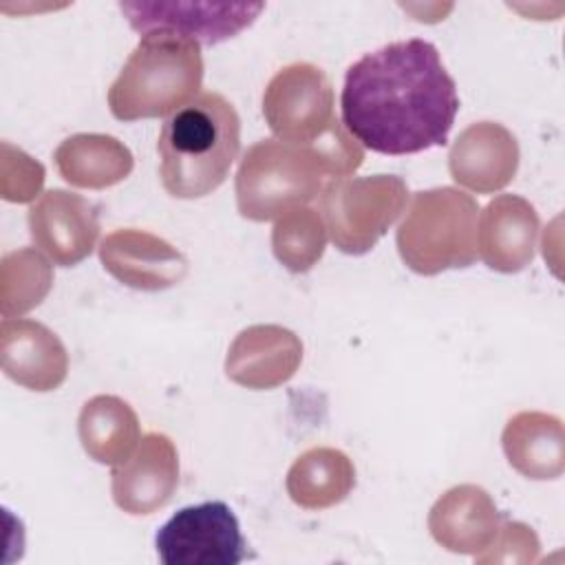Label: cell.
Masks as SVG:
<instances>
[{"instance_id": "1", "label": "cell", "mask_w": 565, "mask_h": 565, "mask_svg": "<svg viewBox=\"0 0 565 565\" xmlns=\"http://www.w3.org/2000/svg\"><path fill=\"white\" fill-rule=\"evenodd\" d=\"M342 126L380 154H415L448 141L457 84L435 44L413 38L362 55L347 68Z\"/></svg>"}, {"instance_id": "2", "label": "cell", "mask_w": 565, "mask_h": 565, "mask_svg": "<svg viewBox=\"0 0 565 565\" xmlns=\"http://www.w3.org/2000/svg\"><path fill=\"white\" fill-rule=\"evenodd\" d=\"M157 150L161 183L170 196H207L238 157V113L221 93L203 90L166 119Z\"/></svg>"}, {"instance_id": "3", "label": "cell", "mask_w": 565, "mask_h": 565, "mask_svg": "<svg viewBox=\"0 0 565 565\" xmlns=\"http://www.w3.org/2000/svg\"><path fill=\"white\" fill-rule=\"evenodd\" d=\"M201 82V44L172 31H150L110 84L108 108L121 121L163 117L192 102Z\"/></svg>"}, {"instance_id": "4", "label": "cell", "mask_w": 565, "mask_h": 565, "mask_svg": "<svg viewBox=\"0 0 565 565\" xmlns=\"http://www.w3.org/2000/svg\"><path fill=\"white\" fill-rule=\"evenodd\" d=\"M331 179L342 177L320 148L260 139L241 159L236 207L243 218L271 221L320 196Z\"/></svg>"}, {"instance_id": "5", "label": "cell", "mask_w": 565, "mask_h": 565, "mask_svg": "<svg viewBox=\"0 0 565 565\" xmlns=\"http://www.w3.org/2000/svg\"><path fill=\"white\" fill-rule=\"evenodd\" d=\"M477 218V201L457 188L417 192L395 234L404 265L422 276L470 267L479 258Z\"/></svg>"}, {"instance_id": "6", "label": "cell", "mask_w": 565, "mask_h": 565, "mask_svg": "<svg viewBox=\"0 0 565 565\" xmlns=\"http://www.w3.org/2000/svg\"><path fill=\"white\" fill-rule=\"evenodd\" d=\"M408 201L395 174L331 179L320 192V216L333 245L351 256L366 254L397 221Z\"/></svg>"}, {"instance_id": "7", "label": "cell", "mask_w": 565, "mask_h": 565, "mask_svg": "<svg viewBox=\"0 0 565 565\" xmlns=\"http://www.w3.org/2000/svg\"><path fill=\"white\" fill-rule=\"evenodd\" d=\"M327 73L309 62L282 66L263 93V115L271 132L287 143L316 146L342 126Z\"/></svg>"}, {"instance_id": "8", "label": "cell", "mask_w": 565, "mask_h": 565, "mask_svg": "<svg viewBox=\"0 0 565 565\" xmlns=\"http://www.w3.org/2000/svg\"><path fill=\"white\" fill-rule=\"evenodd\" d=\"M154 547L163 565H238L247 558L238 519L223 501L181 508L159 527Z\"/></svg>"}, {"instance_id": "9", "label": "cell", "mask_w": 565, "mask_h": 565, "mask_svg": "<svg viewBox=\"0 0 565 565\" xmlns=\"http://www.w3.org/2000/svg\"><path fill=\"white\" fill-rule=\"evenodd\" d=\"M119 9L141 35L150 31H172L199 44H218L247 29L260 15L265 4L119 2Z\"/></svg>"}, {"instance_id": "10", "label": "cell", "mask_w": 565, "mask_h": 565, "mask_svg": "<svg viewBox=\"0 0 565 565\" xmlns=\"http://www.w3.org/2000/svg\"><path fill=\"white\" fill-rule=\"evenodd\" d=\"M29 230L35 247L55 265L73 267L95 249L99 212L88 199L53 188L29 207Z\"/></svg>"}, {"instance_id": "11", "label": "cell", "mask_w": 565, "mask_h": 565, "mask_svg": "<svg viewBox=\"0 0 565 565\" xmlns=\"http://www.w3.org/2000/svg\"><path fill=\"white\" fill-rule=\"evenodd\" d=\"M104 269L121 285L139 291H163L188 274V258L166 238L146 230L124 227L99 243Z\"/></svg>"}, {"instance_id": "12", "label": "cell", "mask_w": 565, "mask_h": 565, "mask_svg": "<svg viewBox=\"0 0 565 565\" xmlns=\"http://www.w3.org/2000/svg\"><path fill=\"white\" fill-rule=\"evenodd\" d=\"M179 486V452L163 433L141 437L135 452L113 468L110 490L117 508L128 514L161 510Z\"/></svg>"}, {"instance_id": "13", "label": "cell", "mask_w": 565, "mask_h": 565, "mask_svg": "<svg viewBox=\"0 0 565 565\" xmlns=\"http://www.w3.org/2000/svg\"><path fill=\"white\" fill-rule=\"evenodd\" d=\"M302 362L300 338L280 324H252L230 344L225 375L254 391L289 382Z\"/></svg>"}, {"instance_id": "14", "label": "cell", "mask_w": 565, "mask_h": 565, "mask_svg": "<svg viewBox=\"0 0 565 565\" xmlns=\"http://www.w3.org/2000/svg\"><path fill=\"white\" fill-rule=\"evenodd\" d=\"M450 177L479 194L503 190L519 170V143L497 121H477L459 132L448 154Z\"/></svg>"}, {"instance_id": "15", "label": "cell", "mask_w": 565, "mask_h": 565, "mask_svg": "<svg viewBox=\"0 0 565 565\" xmlns=\"http://www.w3.org/2000/svg\"><path fill=\"white\" fill-rule=\"evenodd\" d=\"M539 225L530 201L499 194L477 218V256L494 271L516 274L534 258Z\"/></svg>"}, {"instance_id": "16", "label": "cell", "mask_w": 565, "mask_h": 565, "mask_svg": "<svg viewBox=\"0 0 565 565\" xmlns=\"http://www.w3.org/2000/svg\"><path fill=\"white\" fill-rule=\"evenodd\" d=\"M0 362L7 377L31 391H53L68 373L62 340L42 322L2 318Z\"/></svg>"}, {"instance_id": "17", "label": "cell", "mask_w": 565, "mask_h": 565, "mask_svg": "<svg viewBox=\"0 0 565 565\" xmlns=\"http://www.w3.org/2000/svg\"><path fill=\"white\" fill-rule=\"evenodd\" d=\"M501 523L503 516L492 497L472 483L455 486L444 492L428 514V530L441 547L472 556L494 543Z\"/></svg>"}, {"instance_id": "18", "label": "cell", "mask_w": 565, "mask_h": 565, "mask_svg": "<svg viewBox=\"0 0 565 565\" xmlns=\"http://www.w3.org/2000/svg\"><path fill=\"white\" fill-rule=\"evenodd\" d=\"M501 446L508 463L523 477L545 481L565 470L563 422L541 411H521L503 428Z\"/></svg>"}, {"instance_id": "19", "label": "cell", "mask_w": 565, "mask_h": 565, "mask_svg": "<svg viewBox=\"0 0 565 565\" xmlns=\"http://www.w3.org/2000/svg\"><path fill=\"white\" fill-rule=\"evenodd\" d=\"M60 177L88 190H104L124 181L132 172V152L110 135L77 132L64 139L55 154Z\"/></svg>"}, {"instance_id": "20", "label": "cell", "mask_w": 565, "mask_h": 565, "mask_svg": "<svg viewBox=\"0 0 565 565\" xmlns=\"http://www.w3.org/2000/svg\"><path fill=\"white\" fill-rule=\"evenodd\" d=\"M84 452L104 466L124 463L141 441L137 413L117 395L90 397L77 417Z\"/></svg>"}, {"instance_id": "21", "label": "cell", "mask_w": 565, "mask_h": 565, "mask_svg": "<svg viewBox=\"0 0 565 565\" xmlns=\"http://www.w3.org/2000/svg\"><path fill=\"white\" fill-rule=\"evenodd\" d=\"M355 486L353 461L338 448L316 446L305 450L287 470L285 488L291 501L305 510L333 508Z\"/></svg>"}, {"instance_id": "22", "label": "cell", "mask_w": 565, "mask_h": 565, "mask_svg": "<svg viewBox=\"0 0 565 565\" xmlns=\"http://www.w3.org/2000/svg\"><path fill=\"white\" fill-rule=\"evenodd\" d=\"M53 285V269L42 254L31 247L9 252L0 265V309L2 318H13L38 307Z\"/></svg>"}, {"instance_id": "23", "label": "cell", "mask_w": 565, "mask_h": 565, "mask_svg": "<svg viewBox=\"0 0 565 565\" xmlns=\"http://www.w3.org/2000/svg\"><path fill=\"white\" fill-rule=\"evenodd\" d=\"M327 236L320 212L302 205L276 218L271 230V249L282 267L294 274H305L322 258Z\"/></svg>"}, {"instance_id": "24", "label": "cell", "mask_w": 565, "mask_h": 565, "mask_svg": "<svg viewBox=\"0 0 565 565\" xmlns=\"http://www.w3.org/2000/svg\"><path fill=\"white\" fill-rule=\"evenodd\" d=\"M539 556V539L525 523L519 521H503L501 530L494 539V543L483 552L477 554V563H492V561H505V563H525L536 561Z\"/></svg>"}]
</instances>
